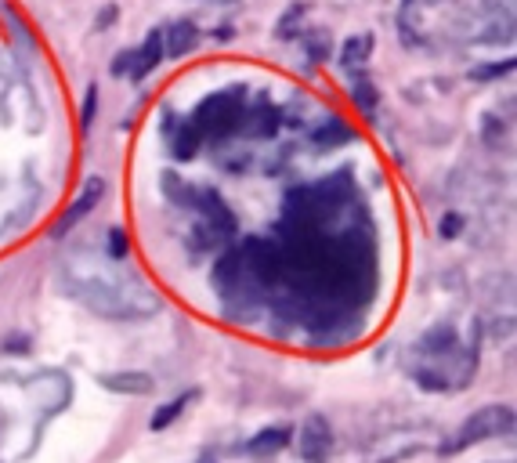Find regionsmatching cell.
<instances>
[{
	"label": "cell",
	"mask_w": 517,
	"mask_h": 463,
	"mask_svg": "<svg viewBox=\"0 0 517 463\" xmlns=\"http://www.w3.org/2000/svg\"><path fill=\"white\" fill-rule=\"evenodd\" d=\"M105 196V181L102 178H91L84 185V192H80V196H76V203L73 207H69V214L62 221H58V232H62V228H73V225H80V221L87 218V214H91L94 207H98V199Z\"/></svg>",
	"instance_id": "5"
},
{
	"label": "cell",
	"mask_w": 517,
	"mask_h": 463,
	"mask_svg": "<svg viewBox=\"0 0 517 463\" xmlns=\"http://www.w3.org/2000/svg\"><path fill=\"white\" fill-rule=\"evenodd\" d=\"M196 145H199V131H196V123H188V127H181L178 138H174V156H178V160H192V156H196Z\"/></svg>",
	"instance_id": "13"
},
{
	"label": "cell",
	"mask_w": 517,
	"mask_h": 463,
	"mask_svg": "<svg viewBox=\"0 0 517 463\" xmlns=\"http://www.w3.org/2000/svg\"><path fill=\"white\" fill-rule=\"evenodd\" d=\"M94 113H98V87H87L84 109H80V127H84V131H91Z\"/></svg>",
	"instance_id": "14"
},
{
	"label": "cell",
	"mask_w": 517,
	"mask_h": 463,
	"mask_svg": "<svg viewBox=\"0 0 517 463\" xmlns=\"http://www.w3.org/2000/svg\"><path fill=\"white\" fill-rule=\"evenodd\" d=\"M102 380V388L109 391H127V395H149L156 384H152L149 373H105Z\"/></svg>",
	"instance_id": "8"
},
{
	"label": "cell",
	"mask_w": 517,
	"mask_h": 463,
	"mask_svg": "<svg viewBox=\"0 0 517 463\" xmlns=\"http://www.w3.org/2000/svg\"><path fill=\"white\" fill-rule=\"evenodd\" d=\"M510 431H514V409L510 406H485L470 416L456 435H452V442L442 445V453L452 456V453H460V449H467V445L489 442V438L510 435Z\"/></svg>",
	"instance_id": "1"
},
{
	"label": "cell",
	"mask_w": 517,
	"mask_h": 463,
	"mask_svg": "<svg viewBox=\"0 0 517 463\" xmlns=\"http://www.w3.org/2000/svg\"><path fill=\"white\" fill-rule=\"evenodd\" d=\"M315 138H319V142H344V138H351V134L344 131V127H337V123H333V131L326 127V131H319Z\"/></svg>",
	"instance_id": "17"
},
{
	"label": "cell",
	"mask_w": 517,
	"mask_h": 463,
	"mask_svg": "<svg viewBox=\"0 0 517 463\" xmlns=\"http://www.w3.org/2000/svg\"><path fill=\"white\" fill-rule=\"evenodd\" d=\"M160 58H163V29H152L149 37H145V44L131 55V69H127L131 80H145L152 69L160 66Z\"/></svg>",
	"instance_id": "4"
},
{
	"label": "cell",
	"mask_w": 517,
	"mask_h": 463,
	"mask_svg": "<svg viewBox=\"0 0 517 463\" xmlns=\"http://www.w3.org/2000/svg\"><path fill=\"white\" fill-rule=\"evenodd\" d=\"M514 73V58H507V62H499V66H489V69H474V80H492V76H507Z\"/></svg>",
	"instance_id": "16"
},
{
	"label": "cell",
	"mask_w": 517,
	"mask_h": 463,
	"mask_svg": "<svg viewBox=\"0 0 517 463\" xmlns=\"http://www.w3.org/2000/svg\"><path fill=\"white\" fill-rule=\"evenodd\" d=\"M243 123V105H239V91H228V95H214L199 105L196 113V131L199 134H228Z\"/></svg>",
	"instance_id": "2"
},
{
	"label": "cell",
	"mask_w": 517,
	"mask_h": 463,
	"mask_svg": "<svg viewBox=\"0 0 517 463\" xmlns=\"http://www.w3.org/2000/svg\"><path fill=\"white\" fill-rule=\"evenodd\" d=\"M192 207H199L203 214H207V221L214 225V236H217V232H225V236H232V232H235V218L225 210V203H221L217 192H196Z\"/></svg>",
	"instance_id": "6"
},
{
	"label": "cell",
	"mask_w": 517,
	"mask_h": 463,
	"mask_svg": "<svg viewBox=\"0 0 517 463\" xmlns=\"http://www.w3.org/2000/svg\"><path fill=\"white\" fill-rule=\"evenodd\" d=\"M297 449H301V460L308 463H326L329 449H333V431H329L326 416H308L301 424V438H297Z\"/></svg>",
	"instance_id": "3"
},
{
	"label": "cell",
	"mask_w": 517,
	"mask_h": 463,
	"mask_svg": "<svg viewBox=\"0 0 517 463\" xmlns=\"http://www.w3.org/2000/svg\"><path fill=\"white\" fill-rule=\"evenodd\" d=\"M460 228H463V221L456 218V214H449V218L442 221V236H445V239H452V236H456V232H460Z\"/></svg>",
	"instance_id": "18"
},
{
	"label": "cell",
	"mask_w": 517,
	"mask_h": 463,
	"mask_svg": "<svg viewBox=\"0 0 517 463\" xmlns=\"http://www.w3.org/2000/svg\"><path fill=\"white\" fill-rule=\"evenodd\" d=\"M196 40H199V33H196V26H192L188 19H181V22H174L170 29H163V51H167V55H174V58L196 48Z\"/></svg>",
	"instance_id": "7"
},
{
	"label": "cell",
	"mask_w": 517,
	"mask_h": 463,
	"mask_svg": "<svg viewBox=\"0 0 517 463\" xmlns=\"http://www.w3.org/2000/svg\"><path fill=\"white\" fill-rule=\"evenodd\" d=\"M286 442H290V427H264L261 435L246 442V453H254V456L279 453V449H282Z\"/></svg>",
	"instance_id": "9"
},
{
	"label": "cell",
	"mask_w": 517,
	"mask_h": 463,
	"mask_svg": "<svg viewBox=\"0 0 517 463\" xmlns=\"http://www.w3.org/2000/svg\"><path fill=\"white\" fill-rule=\"evenodd\" d=\"M109 254H113L116 261H123V257L131 254V243H127V232H123V228H113V232H109Z\"/></svg>",
	"instance_id": "15"
},
{
	"label": "cell",
	"mask_w": 517,
	"mask_h": 463,
	"mask_svg": "<svg viewBox=\"0 0 517 463\" xmlns=\"http://www.w3.org/2000/svg\"><path fill=\"white\" fill-rule=\"evenodd\" d=\"M369 51H373V37H369V33H362V37H351L348 44H344V51H340V66H344V69L362 66V62L369 58Z\"/></svg>",
	"instance_id": "10"
},
{
	"label": "cell",
	"mask_w": 517,
	"mask_h": 463,
	"mask_svg": "<svg viewBox=\"0 0 517 463\" xmlns=\"http://www.w3.org/2000/svg\"><path fill=\"white\" fill-rule=\"evenodd\" d=\"M188 402H196V391H192V395H181V398H174V402H167V406L160 409V413L152 416V431H163V427H170L174 424V420H178L181 413H185L188 409Z\"/></svg>",
	"instance_id": "11"
},
{
	"label": "cell",
	"mask_w": 517,
	"mask_h": 463,
	"mask_svg": "<svg viewBox=\"0 0 517 463\" xmlns=\"http://www.w3.org/2000/svg\"><path fill=\"white\" fill-rule=\"evenodd\" d=\"M351 98H355V105L362 109V113H373L376 102H380V95H376V87L369 76H358L355 84H351Z\"/></svg>",
	"instance_id": "12"
}]
</instances>
